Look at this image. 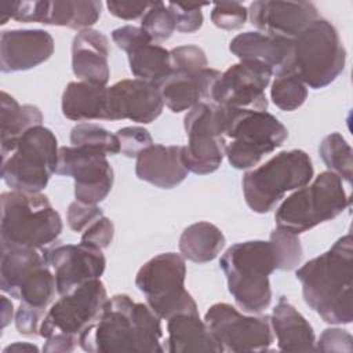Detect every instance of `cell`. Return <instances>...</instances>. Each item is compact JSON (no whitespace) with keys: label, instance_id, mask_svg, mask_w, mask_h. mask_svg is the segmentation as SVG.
I'll return each mask as SVG.
<instances>
[{"label":"cell","instance_id":"cell-1","mask_svg":"<svg viewBox=\"0 0 353 353\" xmlns=\"http://www.w3.org/2000/svg\"><path fill=\"white\" fill-rule=\"evenodd\" d=\"M160 317L127 294L108 299L98 320L79 336V346L90 353H161Z\"/></svg>","mask_w":353,"mask_h":353},{"label":"cell","instance_id":"cell-2","mask_svg":"<svg viewBox=\"0 0 353 353\" xmlns=\"http://www.w3.org/2000/svg\"><path fill=\"white\" fill-rule=\"evenodd\" d=\"M352 243L347 233L296 270L303 301L328 324H350L353 320Z\"/></svg>","mask_w":353,"mask_h":353},{"label":"cell","instance_id":"cell-3","mask_svg":"<svg viewBox=\"0 0 353 353\" xmlns=\"http://www.w3.org/2000/svg\"><path fill=\"white\" fill-rule=\"evenodd\" d=\"M228 290L236 305L247 313H261L272 302L269 276L277 270L270 241L251 240L229 247L219 259Z\"/></svg>","mask_w":353,"mask_h":353},{"label":"cell","instance_id":"cell-4","mask_svg":"<svg viewBox=\"0 0 353 353\" xmlns=\"http://www.w3.org/2000/svg\"><path fill=\"white\" fill-rule=\"evenodd\" d=\"M1 248L43 250L54 243L62 232V219L47 196L18 190L0 196Z\"/></svg>","mask_w":353,"mask_h":353},{"label":"cell","instance_id":"cell-5","mask_svg":"<svg viewBox=\"0 0 353 353\" xmlns=\"http://www.w3.org/2000/svg\"><path fill=\"white\" fill-rule=\"evenodd\" d=\"M219 108L222 134L229 139L225 156L236 170L256 165L263 156L280 148L288 137L285 125L266 110Z\"/></svg>","mask_w":353,"mask_h":353},{"label":"cell","instance_id":"cell-6","mask_svg":"<svg viewBox=\"0 0 353 353\" xmlns=\"http://www.w3.org/2000/svg\"><path fill=\"white\" fill-rule=\"evenodd\" d=\"M346 50L335 26L317 18L292 39L290 72L306 87L320 90L345 69Z\"/></svg>","mask_w":353,"mask_h":353},{"label":"cell","instance_id":"cell-7","mask_svg":"<svg viewBox=\"0 0 353 353\" xmlns=\"http://www.w3.org/2000/svg\"><path fill=\"white\" fill-rule=\"evenodd\" d=\"M313 164L301 149L283 150L243 176L247 205L258 214L269 212L287 192L296 190L313 179Z\"/></svg>","mask_w":353,"mask_h":353},{"label":"cell","instance_id":"cell-8","mask_svg":"<svg viewBox=\"0 0 353 353\" xmlns=\"http://www.w3.org/2000/svg\"><path fill=\"white\" fill-rule=\"evenodd\" d=\"M350 204L342 179L331 172H320L313 182L291 193L276 210L277 228L301 234L336 218Z\"/></svg>","mask_w":353,"mask_h":353},{"label":"cell","instance_id":"cell-9","mask_svg":"<svg viewBox=\"0 0 353 353\" xmlns=\"http://www.w3.org/2000/svg\"><path fill=\"white\" fill-rule=\"evenodd\" d=\"M58 154L54 132L44 125L32 127L1 154V178L11 190L40 193L57 172Z\"/></svg>","mask_w":353,"mask_h":353},{"label":"cell","instance_id":"cell-10","mask_svg":"<svg viewBox=\"0 0 353 353\" xmlns=\"http://www.w3.org/2000/svg\"><path fill=\"white\" fill-rule=\"evenodd\" d=\"M185 258L164 252L142 265L135 276L137 288L145 295L148 306L164 320L179 313H199L193 296L185 288Z\"/></svg>","mask_w":353,"mask_h":353},{"label":"cell","instance_id":"cell-11","mask_svg":"<svg viewBox=\"0 0 353 353\" xmlns=\"http://www.w3.org/2000/svg\"><path fill=\"white\" fill-rule=\"evenodd\" d=\"M0 288L36 309L46 310L57 291L54 273L34 248H1Z\"/></svg>","mask_w":353,"mask_h":353},{"label":"cell","instance_id":"cell-12","mask_svg":"<svg viewBox=\"0 0 353 353\" xmlns=\"http://www.w3.org/2000/svg\"><path fill=\"white\" fill-rule=\"evenodd\" d=\"M108 299L106 288L99 279L76 287L51 305L41 321L39 335L44 339L65 335L79 341V336L98 320Z\"/></svg>","mask_w":353,"mask_h":353},{"label":"cell","instance_id":"cell-13","mask_svg":"<svg viewBox=\"0 0 353 353\" xmlns=\"http://www.w3.org/2000/svg\"><path fill=\"white\" fill-rule=\"evenodd\" d=\"M183 127L188 137V145L183 146V160L189 172L205 175L216 171L226 150L221 108L212 102L197 103L188 110Z\"/></svg>","mask_w":353,"mask_h":353},{"label":"cell","instance_id":"cell-14","mask_svg":"<svg viewBox=\"0 0 353 353\" xmlns=\"http://www.w3.org/2000/svg\"><path fill=\"white\" fill-rule=\"evenodd\" d=\"M204 323L223 352H263L273 342L268 316H244L225 302L212 305L204 314Z\"/></svg>","mask_w":353,"mask_h":353},{"label":"cell","instance_id":"cell-15","mask_svg":"<svg viewBox=\"0 0 353 353\" xmlns=\"http://www.w3.org/2000/svg\"><path fill=\"white\" fill-rule=\"evenodd\" d=\"M57 174L73 178L74 199L84 204H98L105 200L114 181L108 154L87 146L59 148Z\"/></svg>","mask_w":353,"mask_h":353},{"label":"cell","instance_id":"cell-16","mask_svg":"<svg viewBox=\"0 0 353 353\" xmlns=\"http://www.w3.org/2000/svg\"><path fill=\"white\" fill-rule=\"evenodd\" d=\"M273 76L269 66L258 61H240L229 66L216 80L211 102L219 106L266 110L265 88Z\"/></svg>","mask_w":353,"mask_h":353},{"label":"cell","instance_id":"cell-17","mask_svg":"<svg viewBox=\"0 0 353 353\" xmlns=\"http://www.w3.org/2000/svg\"><path fill=\"white\" fill-rule=\"evenodd\" d=\"M48 266L54 269L57 292L65 295L76 287L99 279L106 268L101 248L80 241L79 244H51L41 250Z\"/></svg>","mask_w":353,"mask_h":353},{"label":"cell","instance_id":"cell-18","mask_svg":"<svg viewBox=\"0 0 353 353\" xmlns=\"http://www.w3.org/2000/svg\"><path fill=\"white\" fill-rule=\"evenodd\" d=\"M108 120L128 119L148 124L154 121L163 112L164 102L156 84L125 79L108 87Z\"/></svg>","mask_w":353,"mask_h":353},{"label":"cell","instance_id":"cell-19","mask_svg":"<svg viewBox=\"0 0 353 353\" xmlns=\"http://www.w3.org/2000/svg\"><path fill=\"white\" fill-rule=\"evenodd\" d=\"M101 8V1H15L12 19L84 30L97 23Z\"/></svg>","mask_w":353,"mask_h":353},{"label":"cell","instance_id":"cell-20","mask_svg":"<svg viewBox=\"0 0 353 353\" xmlns=\"http://www.w3.org/2000/svg\"><path fill=\"white\" fill-rule=\"evenodd\" d=\"M248 17L262 33L294 39L319 18V11L309 1L259 0L250 4Z\"/></svg>","mask_w":353,"mask_h":353},{"label":"cell","instance_id":"cell-21","mask_svg":"<svg viewBox=\"0 0 353 353\" xmlns=\"http://www.w3.org/2000/svg\"><path fill=\"white\" fill-rule=\"evenodd\" d=\"M54 39L43 29L3 30L0 36V70H29L54 54Z\"/></svg>","mask_w":353,"mask_h":353},{"label":"cell","instance_id":"cell-22","mask_svg":"<svg viewBox=\"0 0 353 353\" xmlns=\"http://www.w3.org/2000/svg\"><path fill=\"white\" fill-rule=\"evenodd\" d=\"M221 72L204 68L197 72L174 70L157 87L164 105L174 113L190 110L200 102H211L212 88Z\"/></svg>","mask_w":353,"mask_h":353},{"label":"cell","instance_id":"cell-23","mask_svg":"<svg viewBox=\"0 0 353 353\" xmlns=\"http://www.w3.org/2000/svg\"><path fill=\"white\" fill-rule=\"evenodd\" d=\"M189 170L183 146L153 143L137 156L135 174L141 181L161 189H172L185 181Z\"/></svg>","mask_w":353,"mask_h":353},{"label":"cell","instance_id":"cell-24","mask_svg":"<svg viewBox=\"0 0 353 353\" xmlns=\"http://www.w3.org/2000/svg\"><path fill=\"white\" fill-rule=\"evenodd\" d=\"M229 50L240 61H258L279 76L290 72L292 39L262 32H244L232 39Z\"/></svg>","mask_w":353,"mask_h":353},{"label":"cell","instance_id":"cell-25","mask_svg":"<svg viewBox=\"0 0 353 353\" xmlns=\"http://www.w3.org/2000/svg\"><path fill=\"white\" fill-rule=\"evenodd\" d=\"M109 40L95 29L80 30L72 43V70L80 81L106 85L110 77L108 63Z\"/></svg>","mask_w":353,"mask_h":353},{"label":"cell","instance_id":"cell-26","mask_svg":"<svg viewBox=\"0 0 353 353\" xmlns=\"http://www.w3.org/2000/svg\"><path fill=\"white\" fill-rule=\"evenodd\" d=\"M164 350L170 353L208 352L222 353L223 349L199 313H179L167 320Z\"/></svg>","mask_w":353,"mask_h":353},{"label":"cell","instance_id":"cell-27","mask_svg":"<svg viewBox=\"0 0 353 353\" xmlns=\"http://www.w3.org/2000/svg\"><path fill=\"white\" fill-rule=\"evenodd\" d=\"M270 319L272 331L276 335L279 350L283 352H313L316 336L309 321L287 301L280 296L273 307Z\"/></svg>","mask_w":353,"mask_h":353},{"label":"cell","instance_id":"cell-28","mask_svg":"<svg viewBox=\"0 0 353 353\" xmlns=\"http://www.w3.org/2000/svg\"><path fill=\"white\" fill-rule=\"evenodd\" d=\"M108 87L87 81H70L62 94L61 108L73 121L108 120Z\"/></svg>","mask_w":353,"mask_h":353},{"label":"cell","instance_id":"cell-29","mask_svg":"<svg viewBox=\"0 0 353 353\" xmlns=\"http://www.w3.org/2000/svg\"><path fill=\"white\" fill-rule=\"evenodd\" d=\"M1 154L12 149L17 141L32 127L41 125L43 114L34 105H19L18 101L1 91Z\"/></svg>","mask_w":353,"mask_h":353},{"label":"cell","instance_id":"cell-30","mask_svg":"<svg viewBox=\"0 0 353 353\" xmlns=\"http://www.w3.org/2000/svg\"><path fill=\"white\" fill-rule=\"evenodd\" d=\"M225 236L221 229L210 222H196L183 229L179 237V251L185 259L205 263L218 256L225 247Z\"/></svg>","mask_w":353,"mask_h":353},{"label":"cell","instance_id":"cell-31","mask_svg":"<svg viewBox=\"0 0 353 353\" xmlns=\"http://www.w3.org/2000/svg\"><path fill=\"white\" fill-rule=\"evenodd\" d=\"M127 55L130 70L135 79L157 85L171 72L170 51L159 44H142Z\"/></svg>","mask_w":353,"mask_h":353},{"label":"cell","instance_id":"cell-32","mask_svg":"<svg viewBox=\"0 0 353 353\" xmlns=\"http://www.w3.org/2000/svg\"><path fill=\"white\" fill-rule=\"evenodd\" d=\"M319 154L328 168V171L336 174L341 179L352 183V148L339 132H331L324 137L320 146Z\"/></svg>","mask_w":353,"mask_h":353},{"label":"cell","instance_id":"cell-33","mask_svg":"<svg viewBox=\"0 0 353 353\" xmlns=\"http://www.w3.org/2000/svg\"><path fill=\"white\" fill-rule=\"evenodd\" d=\"M270 98L279 109L292 112L305 103L307 88L294 73H283L272 83Z\"/></svg>","mask_w":353,"mask_h":353},{"label":"cell","instance_id":"cell-34","mask_svg":"<svg viewBox=\"0 0 353 353\" xmlns=\"http://www.w3.org/2000/svg\"><path fill=\"white\" fill-rule=\"evenodd\" d=\"M73 146H87L105 152L108 156L120 153V143L116 134L94 123H77L70 131Z\"/></svg>","mask_w":353,"mask_h":353},{"label":"cell","instance_id":"cell-35","mask_svg":"<svg viewBox=\"0 0 353 353\" xmlns=\"http://www.w3.org/2000/svg\"><path fill=\"white\" fill-rule=\"evenodd\" d=\"M269 241L274 250L279 270H292L301 263L302 245L298 234L281 228H276L270 233Z\"/></svg>","mask_w":353,"mask_h":353},{"label":"cell","instance_id":"cell-36","mask_svg":"<svg viewBox=\"0 0 353 353\" xmlns=\"http://www.w3.org/2000/svg\"><path fill=\"white\" fill-rule=\"evenodd\" d=\"M141 28L153 41H164L174 33L175 21L165 3L154 1L142 15Z\"/></svg>","mask_w":353,"mask_h":353},{"label":"cell","instance_id":"cell-37","mask_svg":"<svg viewBox=\"0 0 353 353\" xmlns=\"http://www.w3.org/2000/svg\"><path fill=\"white\" fill-rule=\"evenodd\" d=\"M248 18V10L237 1L215 3L211 11L212 23L223 30L240 29Z\"/></svg>","mask_w":353,"mask_h":353},{"label":"cell","instance_id":"cell-38","mask_svg":"<svg viewBox=\"0 0 353 353\" xmlns=\"http://www.w3.org/2000/svg\"><path fill=\"white\" fill-rule=\"evenodd\" d=\"M116 137L120 143V153L125 157H135L153 145V138L150 132L139 125L123 127L116 131Z\"/></svg>","mask_w":353,"mask_h":353},{"label":"cell","instance_id":"cell-39","mask_svg":"<svg viewBox=\"0 0 353 353\" xmlns=\"http://www.w3.org/2000/svg\"><path fill=\"white\" fill-rule=\"evenodd\" d=\"M204 6L199 3H167L175 21V30L182 33L199 30L203 25L201 7Z\"/></svg>","mask_w":353,"mask_h":353},{"label":"cell","instance_id":"cell-40","mask_svg":"<svg viewBox=\"0 0 353 353\" xmlns=\"http://www.w3.org/2000/svg\"><path fill=\"white\" fill-rule=\"evenodd\" d=\"M171 69L174 70H188L197 72L208 68V61L205 52L193 44L179 46L170 51Z\"/></svg>","mask_w":353,"mask_h":353},{"label":"cell","instance_id":"cell-41","mask_svg":"<svg viewBox=\"0 0 353 353\" xmlns=\"http://www.w3.org/2000/svg\"><path fill=\"white\" fill-rule=\"evenodd\" d=\"M102 215L103 212L97 204H84L74 200L69 204L66 221L73 232L81 233L88 225H91L95 219H98Z\"/></svg>","mask_w":353,"mask_h":353},{"label":"cell","instance_id":"cell-42","mask_svg":"<svg viewBox=\"0 0 353 353\" xmlns=\"http://www.w3.org/2000/svg\"><path fill=\"white\" fill-rule=\"evenodd\" d=\"M113 236H114L113 222L105 215H102L81 232L80 241L103 250L109 247V244L113 240Z\"/></svg>","mask_w":353,"mask_h":353},{"label":"cell","instance_id":"cell-43","mask_svg":"<svg viewBox=\"0 0 353 353\" xmlns=\"http://www.w3.org/2000/svg\"><path fill=\"white\" fill-rule=\"evenodd\" d=\"M316 350L350 353L353 350V338L346 330L327 328L316 342Z\"/></svg>","mask_w":353,"mask_h":353},{"label":"cell","instance_id":"cell-44","mask_svg":"<svg viewBox=\"0 0 353 353\" xmlns=\"http://www.w3.org/2000/svg\"><path fill=\"white\" fill-rule=\"evenodd\" d=\"M112 40L120 50L125 51L127 54L142 44L153 43L150 36L141 26L134 25H125L114 29L112 32Z\"/></svg>","mask_w":353,"mask_h":353},{"label":"cell","instance_id":"cell-45","mask_svg":"<svg viewBox=\"0 0 353 353\" xmlns=\"http://www.w3.org/2000/svg\"><path fill=\"white\" fill-rule=\"evenodd\" d=\"M46 310L32 307L29 305H25L21 302L19 307L17 309L15 313V327L18 332L28 335V336H34L39 335L41 321L46 316Z\"/></svg>","mask_w":353,"mask_h":353},{"label":"cell","instance_id":"cell-46","mask_svg":"<svg viewBox=\"0 0 353 353\" xmlns=\"http://www.w3.org/2000/svg\"><path fill=\"white\" fill-rule=\"evenodd\" d=\"M150 3L148 1H116V0H109L106 1V7L109 12L120 19H137L142 18L145 11L149 8Z\"/></svg>","mask_w":353,"mask_h":353},{"label":"cell","instance_id":"cell-47","mask_svg":"<svg viewBox=\"0 0 353 353\" xmlns=\"http://www.w3.org/2000/svg\"><path fill=\"white\" fill-rule=\"evenodd\" d=\"M77 343H79L77 339H73V338H69L65 335H52L46 339L43 352H46V353H69L76 347Z\"/></svg>","mask_w":353,"mask_h":353},{"label":"cell","instance_id":"cell-48","mask_svg":"<svg viewBox=\"0 0 353 353\" xmlns=\"http://www.w3.org/2000/svg\"><path fill=\"white\" fill-rule=\"evenodd\" d=\"M12 302L4 295L1 296V328H6L12 320Z\"/></svg>","mask_w":353,"mask_h":353},{"label":"cell","instance_id":"cell-49","mask_svg":"<svg viewBox=\"0 0 353 353\" xmlns=\"http://www.w3.org/2000/svg\"><path fill=\"white\" fill-rule=\"evenodd\" d=\"M4 352H39V347L36 345H32V343H28V342H15L10 346H7L4 349Z\"/></svg>","mask_w":353,"mask_h":353}]
</instances>
